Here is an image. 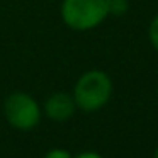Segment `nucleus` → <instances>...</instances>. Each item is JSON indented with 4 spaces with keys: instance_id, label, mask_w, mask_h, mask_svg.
<instances>
[{
    "instance_id": "nucleus-8",
    "label": "nucleus",
    "mask_w": 158,
    "mask_h": 158,
    "mask_svg": "<svg viewBox=\"0 0 158 158\" xmlns=\"http://www.w3.org/2000/svg\"><path fill=\"white\" fill-rule=\"evenodd\" d=\"M73 158H104V156L97 151H82V153L75 155Z\"/></svg>"
},
{
    "instance_id": "nucleus-3",
    "label": "nucleus",
    "mask_w": 158,
    "mask_h": 158,
    "mask_svg": "<svg viewBox=\"0 0 158 158\" xmlns=\"http://www.w3.org/2000/svg\"><path fill=\"white\" fill-rule=\"evenodd\" d=\"M5 121L17 131H31L41 123L43 109L39 102L27 92L15 90L4 100Z\"/></svg>"
},
{
    "instance_id": "nucleus-2",
    "label": "nucleus",
    "mask_w": 158,
    "mask_h": 158,
    "mask_svg": "<svg viewBox=\"0 0 158 158\" xmlns=\"http://www.w3.org/2000/svg\"><path fill=\"white\" fill-rule=\"evenodd\" d=\"M60 15L73 31H92L109 17V0H63Z\"/></svg>"
},
{
    "instance_id": "nucleus-10",
    "label": "nucleus",
    "mask_w": 158,
    "mask_h": 158,
    "mask_svg": "<svg viewBox=\"0 0 158 158\" xmlns=\"http://www.w3.org/2000/svg\"><path fill=\"white\" fill-rule=\"evenodd\" d=\"M156 92H158V90H156Z\"/></svg>"
},
{
    "instance_id": "nucleus-1",
    "label": "nucleus",
    "mask_w": 158,
    "mask_h": 158,
    "mask_svg": "<svg viewBox=\"0 0 158 158\" xmlns=\"http://www.w3.org/2000/svg\"><path fill=\"white\" fill-rule=\"evenodd\" d=\"M112 80L104 70H87L73 85V100L82 112H97L112 97Z\"/></svg>"
},
{
    "instance_id": "nucleus-6",
    "label": "nucleus",
    "mask_w": 158,
    "mask_h": 158,
    "mask_svg": "<svg viewBox=\"0 0 158 158\" xmlns=\"http://www.w3.org/2000/svg\"><path fill=\"white\" fill-rule=\"evenodd\" d=\"M148 39H150L151 46L158 51V14L151 19L150 26H148Z\"/></svg>"
},
{
    "instance_id": "nucleus-5",
    "label": "nucleus",
    "mask_w": 158,
    "mask_h": 158,
    "mask_svg": "<svg viewBox=\"0 0 158 158\" xmlns=\"http://www.w3.org/2000/svg\"><path fill=\"white\" fill-rule=\"evenodd\" d=\"M129 10V2L127 0H109V15H124Z\"/></svg>"
},
{
    "instance_id": "nucleus-7",
    "label": "nucleus",
    "mask_w": 158,
    "mask_h": 158,
    "mask_svg": "<svg viewBox=\"0 0 158 158\" xmlns=\"http://www.w3.org/2000/svg\"><path fill=\"white\" fill-rule=\"evenodd\" d=\"M43 158H73V155L68 150H65V148H53Z\"/></svg>"
},
{
    "instance_id": "nucleus-9",
    "label": "nucleus",
    "mask_w": 158,
    "mask_h": 158,
    "mask_svg": "<svg viewBox=\"0 0 158 158\" xmlns=\"http://www.w3.org/2000/svg\"><path fill=\"white\" fill-rule=\"evenodd\" d=\"M153 158H158V146H156V150H155V155H153Z\"/></svg>"
},
{
    "instance_id": "nucleus-4",
    "label": "nucleus",
    "mask_w": 158,
    "mask_h": 158,
    "mask_svg": "<svg viewBox=\"0 0 158 158\" xmlns=\"http://www.w3.org/2000/svg\"><path fill=\"white\" fill-rule=\"evenodd\" d=\"M43 114L55 123H65L72 119L73 114L77 112V104L73 100V95L68 92H55L44 100L43 104Z\"/></svg>"
}]
</instances>
